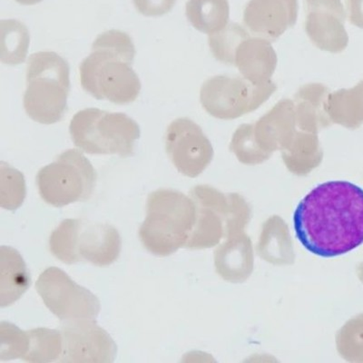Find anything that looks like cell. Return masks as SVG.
I'll return each instance as SVG.
<instances>
[{
  "label": "cell",
  "mask_w": 363,
  "mask_h": 363,
  "mask_svg": "<svg viewBox=\"0 0 363 363\" xmlns=\"http://www.w3.org/2000/svg\"><path fill=\"white\" fill-rule=\"evenodd\" d=\"M297 239L320 257L348 254L363 245V189L347 181L326 182L298 204Z\"/></svg>",
  "instance_id": "cell-1"
},
{
  "label": "cell",
  "mask_w": 363,
  "mask_h": 363,
  "mask_svg": "<svg viewBox=\"0 0 363 363\" xmlns=\"http://www.w3.org/2000/svg\"><path fill=\"white\" fill-rule=\"evenodd\" d=\"M135 56V45L128 34L115 29L104 32L80 65L81 86L99 100L118 105L135 101L141 82L132 68Z\"/></svg>",
  "instance_id": "cell-2"
},
{
  "label": "cell",
  "mask_w": 363,
  "mask_h": 363,
  "mask_svg": "<svg viewBox=\"0 0 363 363\" xmlns=\"http://www.w3.org/2000/svg\"><path fill=\"white\" fill-rule=\"evenodd\" d=\"M70 91L69 66L55 52H38L29 57L24 108L35 122L52 125L63 118Z\"/></svg>",
  "instance_id": "cell-3"
},
{
  "label": "cell",
  "mask_w": 363,
  "mask_h": 363,
  "mask_svg": "<svg viewBox=\"0 0 363 363\" xmlns=\"http://www.w3.org/2000/svg\"><path fill=\"white\" fill-rule=\"evenodd\" d=\"M69 132L74 145L85 153L121 157L134 153L135 143L140 138L138 123L125 113L97 108L77 112L71 120Z\"/></svg>",
  "instance_id": "cell-4"
},
{
  "label": "cell",
  "mask_w": 363,
  "mask_h": 363,
  "mask_svg": "<svg viewBox=\"0 0 363 363\" xmlns=\"http://www.w3.org/2000/svg\"><path fill=\"white\" fill-rule=\"evenodd\" d=\"M189 200L177 191L160 189L147 199V218L139 230L143 245L151 254L167 256L180 247L192 222Z\"/></svg>",
  "instance_id": "cell-5"
},
{
  "label": "cell",
  "mask_w": 363,
  "mask_h": 363,
  "mask_svg": "<svg viewBox=\"0 0 363 363\" xmlns=\"http://www.w3.org/2000/svg\"><path fill=\"white\" fill-rule=\"evenodd\" d=\"M96 172L82 152L69 149L38 172L37 184L41 199L55 207H63L90 199L96 183Z\"/></svg>",
  "instance_id": "cell-6"
},
{
  "label": "cell",
  "mask_w": 363,
  "mask_h": 363,
  "mask_svg": "<svg viewBox=\"0 0 363 363\" xmlns=\"http://www.w3.org/2000/svg\"><path fill=\"white\" fill-rule=\"evenodd\" d=\"M277 89L272 80L254 85L242 77L216 76L203 84L200 101L213 118L233 120L255 111Z\"/></svg>",
  "instance_id": "cell-7"
},
{
  "label": "cell",
  "mask_w": 363,
  "mask_h": 363,
  "mask_svg": "<svg viewBox=\"0 0 363 363\" xmlns=\"http://www.w3.org/2000/svg\"><path fill=\"white\" fill-rule=\"evenodd\" d=\"M35 288L45 306L61 320H95L99 314V298L60 268L50 267L42 272Z\"/></svg>",
  "instance_id": "cell-8"
},
{
  "label": "cell",
  "mask_w": 363,
  "mask_h": 363,
  "mask_svg": "<svg viewBox=\"0 0 363 363\" xmlns=\"http://www.w3.org/2000/svg\"><path fill=\"white\" fill-rule=\"evenodd\" d=\"M61 335L65 363H111L118 346L106 330L94 319L62 320Z\"/></svg>",
  "instance_id": "cell-9"
},
{
  "label": "cell",
  "mask_w": 363,
  "mask_h": 363,
  "mask_svg": "<svg viewBox=\"0 0 363 363\" xmlns=\"http://www.w3.org/2000/svg\"><path fill=\"white\" fill-rule=\"evenodd\" d=\"M165 149L172 163L184 176L196 177L213 155L212 145L202 128L189 118H178L168 126Z\"/></svg>",
  "instance_id": "cell-10"
},
{
  "label": "cell",
  "mask_w": 363,
  "mask_h": 363,
  "mask_svg": "<svg viewBox=\"0 0 363 363\" xmlns=\"http://www.w3.org/2000/svg\"><path fill=\"white\" fill-rule=\"evenodd\" d=\"M306 31L319 50L338 54L345 50L349 35L342 0H306Z\"/></svg>",
  "instance_id": "cell-11"
},
{
  "label": "cell",
  "mask_w": 363,
  "mask_h": 363,
  "mask_svg": "<svg viewBox=\"0 0 363 363\" xmlns=\"http://www.w3.org/2000/svg\"><path fill=\"white\" fill-rule=\"evenodd\" d=\"M298 18V0H250L244 23L251 33L275 41L293 28Z\"/></svg>",
  "instance_id": "cell-12"
},
{
  "label": "cell",
  "mask_w": 363,
  "mask_h": 363,
  "mask_svg": "<svg viewBox=\"0 0 363 363\" xmlns=\"http://www.w3.org/2000/svg\"><path fill=\"white\" fill-rule=\"evenodd\" d=\"M298 129L294 104L291 99H281L277 105L252 124V132L259 148L265 154L283 151L293 141Z\"/></svg>",
  "instance_id": "cell-13"
},
{
  "label": "cell",
  "mask_w": 363,
  "mask_h": 363,
  "mask_svg": "<svg viewBox=\"0 0 363 363\" xmlns=\"http://www.w3.org/2000/svg\"><path fill=\"white\" fill-rule=\"evenodd\" d=\"M121 249V236L115 227L106 223H81L77 242L80 262L108 267L118 260Z\"/></svg>",
  "instance_id": "cell-14"
},
{
  "label": "cell",
  "mask_w": 363,
  "mask_h": 363,
  "mask_svg": "<svg viewBox=\"0 0 363 363\" xmlns=\"http://www.w3.org/2000/svg\"><path fill=\"white\" fill-rule=\"evenodd\" d=\"M278 58L271 41L260 37L245 38L233 54V65L242 77L254 85L270 82L277 69Z\"/></svg>",
  "instance_id": "cell-15"
},
{
  "label": "cell",
  "mask_w": 363,
  "mask_h": 363,
  "mask_svg": "<svg viewBox=\"0 0 363 363\" xmlns=\"http://www.w3.org/2000/svg\"><path fill=\"white\" fill-rule=\"evenodd\" d=\"M330 91L319 83L300 87L294 96L295 119L298 130L317 133L333 125L327 111Z\"/></svg>",
  "instance_id": "cell-16"
},
{
  "label": "cell",
  "mask_w": 363,
  "mask_h": 363,
  "mask_svg": "<svg viewBox=\"0 0 363 363\" xmlns=\"http://www.w3.org/2000/svg\"><path fill=\"white\" fill-rule=\"evenodd\" d=\"M30 286V277L24 259L17 250L0 248V306H11Z\"/></svg>",
  "instance_id": "cell-17"
},
{
  "label": "cell",
  "mask_w": 363,
  "mask_h": 363,
  "mask_svg": "<svg viewBox=\"0 0 363 363\" xmlns=\"http://www.w3.org/2000/svg\"><path fill=\"white\" fill-rule=\"evenodd\" d=\"M333 124L358 129L363 124V81L350 89L330 93L327 101Z\"/></svg>",
  "instance_id": "cell-18"
},
{
  "label": "cell",
  "mask_w": 363,
  "mask_h": 363,
  "mask_svg": "<svg viewBox=\"0 0 363 363\" xmlns=\"http://www.w3.org/2000/svg\"><path fill=\"white\" fill-rule=\"evenodd\" d=\"M188 21L202 33L213 35L228 25V0H188L186 6Z\"/></svg>",
  "instance_id": "cell-19"
},
{
  "label": "cell",
  "mask_w": 363,
  "mask_h": 363,
  "mask_svg": "<svg viewBox=\"0 0 363 363\" xmlns=\"http://www.w3.org/2000/svg\"><path fill=\"white\" fill-rule=\"evenodd\" d=\"M285 164L294 173L306 174L323 159L317 133L297 130L293 141L283 150Z\"/></svg>",
  "instance_id": "cell-20"
},
{
  "label": "cell",
  "mask_w": 363,
  "mask_h": 363,
  "mask_svg": "<svg viewBox=\"0 0 363 363\" xmlns=\"http://www.w3.org/2000/svg\"><path fill=\"white\" fill-rule=\"evenodd\" d=\"M28 351L23 361L48 363L60 361L63 352V339L60 330L37 328L28 330Z\"/></svg>",
  "instance_id": "cell-21"
},
{
  "label": "cell",
  "mask_w": 363,
  "mask_h": 363,
  "mask_svg": "<svg viewBox=\"0 0 363 363\" xmlns=\"http://www.w3.org/2000/svg\"><path fill=\"white\" fill-rule=\"evenodd\" d=\"M1 50L0 57L4 64L18 65L27 57L29 45V32L23 23L18 21H2Z\"/></svg>",
  "instance_id": "cell-22"
},
{
  "label": "cell",
  "mask_w": 363,
  "mask_h": 363,
  "mask_svg": "<svg viewBox=\"0 0 363 363\" xmlns=\"http://www.w3.org/2000/svg\"><path fill=\"white\" fill-rule=\"evenodd\" d=\"M82 220L66 219L51 233L50 249L52 255L67 264L80 262L77 251V236Z\"/></svg>",
  "instance_id": "cell-23"
},
{
  "label": "cell",
  "mask_w": 363,
  "mask_h": 363,
  "mask_svg": "<svg viewBox=\"0 0 363 363\" xmlns=\"http://www.w3.org/2000/svg\"><path fill=\"white\" fill-rule=\"evenodd\" d=\"M247 30L238 23L227 25L223 30L210 35V50L216 60L223 64L233 65V54L240 42L249 37Z\"/></svg>",
  "instance_id": "cell-24"
},
{
  "label": "cell",
  "mask_w": 363,
  "mask_h": 363,
  "mask_svg": "<svg viewBox=\"0 0 363 363\" xmlns=\"http://www.w3.org/2000/svg\"><path fill=\"white\" fill-rule=\"evenodd\" d=\"M0 181V206L9 211L18 209L26 197L24 176L11 165L1 162Z\"/></svg>",
  "instance_id": "cell-25"
},
{
  "label": "cell",
  "mask_w": 363,
  "mask_h": 363,
  "mask_svg": "<svg viewBox=\"0 0 363 363\" xmlns=\"http://www.w3.org/2000/svg\"><path fill=\"white\" fill-rule=\"evenodd\" d=\"M230 149L245 164L262 163L270 157L259 148L252 132V124H244L236 129Z\"/></svg>",
  "instance_id": "cell-26"
},
{
  "label": "cell",
  "mask_w": 363,
  "mask_h": 363,
  "mask_svg": "<svg viewBox=\"0 0 363 363\" xmlns=\"http://www.w3.org/2000/svg\"><path fill=\"white\" fill-rule=\"evenodd\" d=\"M28 330H22L11 323H0V359H22L28 351Z\"/></svg>",
  "instance_id": "cell-27"
},
{
  "label": "cell",
  "mask_w": 363,
  "mask_h": 363,
  "mask_svg": "<svg viewBox=\"0 0 363 363\" xmlns=\"http://www.w3.org/2000/svg\"><path fill=\"white\" fill-rule=\"evenodd\" d=\"M136 11L145 17H160L173 9L177 0H133Z\"/></svg>",
  "instance_id": "cell-28"
},
{
  "label": "cell",
  "mask_w": 363,
  "mask_h": 363,
  "mask_svg": "<svg viewBox=\"0 0 363 363\" xmlns=\"http://www.w3.org/2000/svg\"><path fill=\"white\" fill-rule=\"evenodd\" d=\"M349 21L355 27L363 28V0H346Z\"/></svg>",
  "instance_id": "cell-29"
},
{
  "label": "cell",
  "mask_w": 363,
  "mask_h": 363,
  "mask_svg": "<svg viewBox=\"0 0 363 363\" xmlns=\"http://www.w3.org/2000/svg\"><path fill=\"white\" fill-rule=\"evenodd\" d=\"M15 1H17L19 3V4L24 5V6H32L38 4V3H40L42 1V0H15Z\"/></svg>",
  "instance_id": "cell-30"
}]
</instances>
